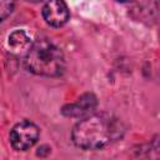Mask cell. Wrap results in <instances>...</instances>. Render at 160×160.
Masks as SVG:
<instances>
[{
	"label": "cell",
	"instance_id": "6da1fadb",
	"mask_svg": "<svg viewBox=\"0 0 160 160\" xmlns=\"http://www.w3.org/2000/svg\"><path fill=\"white\" fill-rule=\"evenodd\" d=\"M124 134L121 121L112 115L100 112L88 115L72 129V141L78 148L98 150L116 141Z\"/></svg>",
	"mask_w": 160,
	"mask_h": 160
},
{
	"label": "cell",
	"instance_id": "7a4b0ae2",
	"mask_svg": "<svg viewBox=\"0 0 160 160\" xmlns=\"http://www.w3.org/2000/svg\"><path fill=\"white\" fill-rule=\"evenodd\" d=\"M25 65L29 71L36 75L58 76L64 71V54L50 40L39 39L28 49Z\"/></svg>",
	"mask_w": 160,
	"mask_h": 160
},
{
	"label": "cell",
	"instance_id": "3957f363",
	"mask_svg": "<svg viewBox=\"0 0 160 160\" xmlns=\"http://www.w3.org/2000/svg\"><path fill=\"white\" fill-rule=\"evenodd\" d=\"M39 138L38 126L28 120L18 122L10 132L11 146L18 151H24L30 149Z\"/></svg>",
	"mask_w": 160,
	"mask_h": 160
},
{
	"label": "cell",
	"instance_id": "277c9868",
	"mask_svg": "<svg viewBox=\"0 0 160 160\" xmlns=\"http://www.w3.org/2000/svg\"><path fill=\"white\" fill-rule=\"evenodd\" d=\"M44 20L54 26H62L69 19V9L64 0H48L42 8Z\"/></svg>",
	"mask_w": 160,
	"mask_h": 160
},
{
	"label": "cell",
	"instance_id": "5b68a950",
	"mask_svg": "<svg viewBox=\"0 0 160 160\" xmlns=\"http://www.w3.org/2000/svg\"><path fill=\"white\" fill-rule=\"evenodd\" d=\"M98 105L96 98L92 94H84L75 102L62 108V114L70 118H82L90 115Z\"/></svg>",
	"mask_w": 160,
	"mask_h": 160
},
{
	"label": "cell",
	"instance_id": "8992f818",
	"mask_svg": "<svg viewBox=\"0 0 160 160\" xmlns=\"http://www.w3.org/2000/svg\"><path fill=\"white\" fill-rule=\"evenodd\" d=\"M30 45V39L22 30H16L9 35V46L14 51L28 50Z\"/></svg>",
	"mask_w": 160,
	"mask_h": 160
},
{
	"label": "cell",
	"instance_id": "52a82bcc",
	"mask_svg": "<svg viewBox=\"0 0 160 160\" xmlns=\"http://www.w3.org/2000/svg\"><path fill=\"white\" fill-rule=\"evenodd\" d=\"M15 0H0V21L6 19L14 10Z\"/></svg>",
	"mask_w": 160,
	"mask_h": 160
},
{
	"label": "cell",
	"instance_id": "ba28073f",
	"mask_svg": "<svg viewBox=\"0 0 160 160\" xmlns=\"http://www.w3.org/2000/svg\"><path fill=\"white\" fill-rule=\"evenodd\" d=\"M116 1H120V2H129V1H132V0H116Z\"/></svg>",
	"mask_w": 160,
	"mask_h": 160
},
{
	"label": "cell",
	"instance_id": "9c48e42d",
	"mask_svg": "<svg viewBox=\"0 0 160 160\" xmlns=\"http://www.w3.org/2000/svg\"><path fill=\"white\" fill-rule=\"evenodd\" d=\"M26 1H31V2H38V1H40V0H26Z\"/></svg>",
	"mask_w": 160,
	"mask_h": 160
}]
</instances>
